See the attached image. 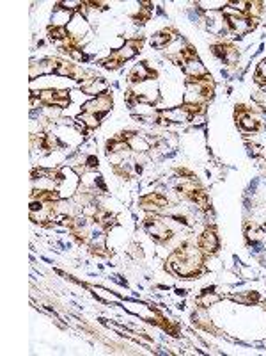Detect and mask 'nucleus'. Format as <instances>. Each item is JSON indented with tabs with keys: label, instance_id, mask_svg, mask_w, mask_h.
<instances>
[{
	"label": "nucleus",
	"instance_id": "obj_1",
	"mask_svg": "<svg viewBox=\"0 0 266 356\" xmlns=\"http://www.w3.org/2000/svg\"><path fill=\"white\" fill-rule=\"evenodd\" d=\"M197 246H199V250L204 253L206 256L209 255H215L220 248V242H219V235L215 233L213 228H208V230L202 231V235L199 237V241H197Z\"/></svg>",
	"mask_w": 266,
	"mask_h": 356
},
{
	"label": "nucleus",
	"instance_id": "obj_2",
	"mask_svg": "<svg viewBox=\"0 0 266 356\" xmlns=\"http://www.w3.org/2000/svg\"><path fill=\"white\" fill-rule=\"evenodd\" d=\"M67 32H69V38L76 39V41H82V36L86 32H89V22L84 15L80 13H75L67 25Z\"/></svg>",
	"mask_w": 266,
	"mask_h": 356
},
{
	"label": "nucleus",
	"instance_id": "obj_3",
	"mask_svg": "<svg viewBox=\"0 0 266 356\" xmlns=\"http://www.w3.org/2000/svg\"><path fill=\"white\" fill-rule=\"evenodd\" d=\"M71 18H73L71 11L64 9L61 4L55 5V9H53V16H52L53 27H67L69 22H71Z\"/></svg>",
	"mask_w": 266,
	"mask_h": 356
},
{
	"label": "nucleus",
	"instance_id": "obj_4",
	"mask_svg": "<svg viewBox=\"0 0 266 356\" xmlns=\"http://www.w3.org/2000/svg\"><path fill=\"white\" fill-rule=\"evenodd\" d=\"M238 125L243 132H257L261 128V121L257 120L256 116H252V112H248L247 116H243L242 120L238 121Z\"/></svg>",
	"mask_w": 266,
	"mask_h": 356
},
{
	"label": "nucleus",
	"instance_id": "obj_5",
	"mask_svg": "<svg viewBox=\"0 0 266 356\" xmlns=\"http://www.w3.org/2000/svg\"><path fill=\"white\" fill-rule=\"evenodd\" d=\"M128 145H130V150H135V152H138V153H146V152L151 150V143H149L148 139L140 137L138 134L128 141Z\"/></svg>",
	"mask_w": 266,
	"mask_h": 356
},
{
	"label": "nucleus",
	"instance_id": "obj_6",
	"mask_svg": "<svg viewBox=\"0 0 266 356\" xmlns=\"http://www.w3.org/2000/svg\"><path fill=\"white\" fill-rule=\"evenodd\" d=\"M107 148H109L110 153H124L126 150H130V145L128 141L124 139H114L107 143Z\"/></svg>",
	"mask_w": 266,
	"mask_h": 356
},
{
	"label": "nucleus",
	"instance_id": "obj_7",
	"mask_svg": "<svg viewBox=\"0 0 266 356\" xmlns=\"http://www.w3.org/2000/svg\"><path fill=\"white\" fill-rule=\"evenodd\" d=\"M219 301H220V296H219V294H215V292H202V296H200V298L197 299V305H199V306H202V308H208V306H211V305L219 303Z\"/></svg>",
	"mask_w": 266,
	"mask_h": 356
},
{
	"label": "nucleus",
	"instance_id": "obj_8",
	"mask_svg": "<svg viewBox=\"0 0 266 356\" xmlns=\"http://www.w3.org/2000/svg\"><path fill=\"white\" fill-rule=\"evenodd\" d=\"M84 123L87 125V128H96V127L100 125V118H98V114H90V112H82L80 116H78Z\"/></svg>",
	"mask_w": 266,
	"mask_h": 356
},
{
	"label": "nucleus",
	"instance_id": "obj_9",
	"mask_svg": "<svg viewBox=\"0 0 266 356\" xmlns=\"http://www.w3.org/2000/svg\"><path fill=\"white\" fill-rule=\"evenodd\" d=\"M94 294H96V296H98V298L101 299V301H107V303H110V301L114 299V296H112V294H109L105 289H101V287H96V289H94Z\"/></svg>",
	"mask_w": 266,
	"mask_h": 356
},
{
	"label": "nucleus",
	"instance_id": "obj_10",
	"mask_svg": "<svg viewBox=\"0 0 266 356\" xmlns=\"http://www.w3.org/2000/svg\"><path fill=\"white\" fill-rule=\"evenodd\" d=\"M86 168H89V169L98 168V157H94V155H89V157L86 159Z\"/></svg>",
	"mask_w": 266,
	"mask_h": 356
}]
</instances>
